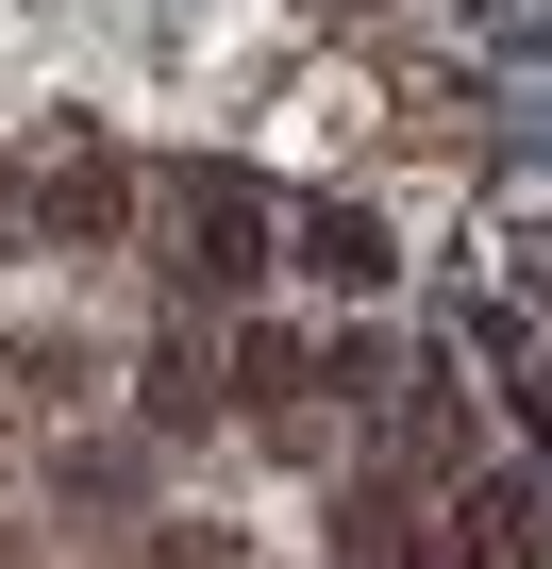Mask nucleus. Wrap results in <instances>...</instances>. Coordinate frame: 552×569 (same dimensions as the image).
<instances>
[{"label":"nucleus","mask_w":552,"mask_h":569,"mask_svg":"<svg viewBox=\"0 0 552 569\" xmlns=\"http://www.w3.org/2000/svg\"><path fill=\"white\" fill-rule=\"evenodd\" d=\"M168 218H184V251H168V268L201 284V302H218V284H251V268H268V201H251L234 168H184V184H168Z\"/></svg>","instance_id":"obj_1"},{"label":"nucleus","mask_w":552,"mask_h":569,"mask_svg":"<svg viewBox=\"0 0 552 569\" xmlns=\"http://www.w3.org/2000/svg\"><path fill=\"white\" fill-rule=\"evenodd\" d=\"M118 201H134V184H118L101 151H68V168H51V234H118Z\"/></svg>","instance_id":"obj_2"},{"label":"nucleus","mask_w":552,"mask_h":569,"mask_svg":"<svg viewBox=\"0 0 552 569\" xmlns=\"http://www.w3.org/2000/svg\"><path fill=\"white\" fill-rule=\"evenodd\" d=\"M302 268H319V284H385V234H369V218H352V201H335V218H319V234H302Z\"/></svg>","instance_id":"obj_3"},{"label":"nucleus","mask_w":552,"mask_h":569,"mask_svg":"<svg viewBox=\"0 0 552 569\" xmlns=\"http://www.w3.org/2000/svg\"><path fill=\"white\" fill-rule=\"evenodd\" d=\"M535 419H552V386H535Z\"/></svg>","instance_id":"obj_4"}]
</instances>
